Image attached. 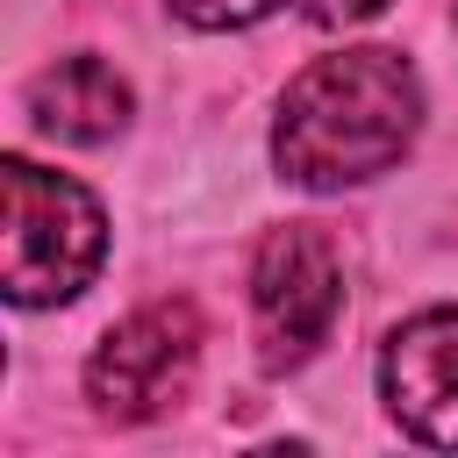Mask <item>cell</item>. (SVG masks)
Instances as JSON below:
<instances>
[{"label": "cell", "instance_id": "6", "mask_svg": "<svg viewBox=\"0 0 458 458\" xmlns=\"http://www.w3.org/2000/svg\"><path fill=\"white\" fill-rule=\"evenodd\" d=\"M29 114L57 143H107V136L129 129L136 93L107 57H57L29 79Z\"/></svg>", "mask_w": 458, "mask_h": 458}, {"label": "cell", "instance_id": "3", "mask_svg": "<svg viewBox=\"0 0 458 458\" xmlns=\"http://www.w3.org/2000/svg\"><path fill=\"white\" fill-rule=\"evenodd\" d=\"M344 308V272H336V243L308 222H286L258 243L250 265V315H258V344L265 365L286 372L301 358H315V344L329 336Z\"/></svg>", "mask_w": 458, "mask_h": 458}, {"label": "cell", "instance_id": "8", "mask_svg": "<svg viewBox=\"0 0 458 458\" xmlns=\"http://www.w3.org/2000/svg\"><path fill=\"white\" fill-rule=\"evenodd\" d=\"M386 0H308V21H322V29H344V21H372Z\"/></svg>", "mask_w": 458, "mask_h": 458}, {"label": "cell", "instance_id": "7", "mask_svg": "<svg viewBox=\"0 0 458 458\" xmlns=\"http://www.w3.org/2000/svg\"><path fill=\"white\" fill-rule=\"evenodd\" d=\"M179 7V21H193V29H250L258 14H272L279 0H172Z\"/></svg>", "mask_w": 458, "mask_h": 458}, {"label": "cell", "instance_id": "2", "mask_svg": "<svg viewBox=\"0 0 458 458\" xmlns=\"http://www.w3.org/2000/svg\"><path fill=\"white\" fill-rule=\"evenodd\" d=\"M0 193H7V229H0L7 301L14 308H57V301L86 293L93 272H100V258H107V215H100V200L79 179L43 172L29 157L0 165Z\"/></svg>", "mask_w": 458, "mask_h": 458}, {"label": "cell", "instance_id": "5", "mask_svg": "<svg viewBox=\"0 0 458 458\" xmlns=\"http://www.w3.org/2000/svg\"><path fill=\"white\" fill-rule=\"evenodd\" d=\"M379 394L415 444L458 451V308H429L386 336Z\"/></svg>", "mask_w": 458, "mask_h": 458}, {"label": "cell", "instance_id": "4", "mask_svg": "<svg viewBox=\"0 0 458 458\" xmlns=\"http://www.w3.org/2000/svg\"><path fill=\"white\" fill-rule=\"evenodd\" d=\"M193 358H200L193 301H150L100 336V351L86 365V394L107 422H150L186 394Z\"/></svg>", "mask_w": 458, "mask_h": 458}, {"label": "cell", "instance_id": "1", "mask_svg": "<svg viewBox=\"0 0 458 458\" xmlns=\"http://www.w3.org/2000/svg\"><path fill=\"white\" fill-rule=\"evenodd\" d=\"M422 129V79L401 50H336L315 57L272 122L279 179L308 193H344L408 157Z\"/></svg>", "mask_w": 458, "mask_h": 458}]
</instances>
